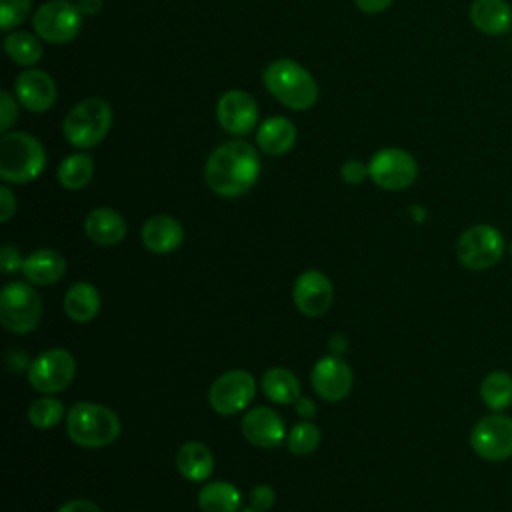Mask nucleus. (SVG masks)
<instances>
[{"mask_svg": "<svg viewBox=\"0 0 512 512\" xmlns=\"http://www.w3.org/2000/svg\"><path fill=\"white\" fill-rule=\"evenodd\" d=\"M260 176V158L256 150L242 140L220 144L212 150L204 166L208 188L224 198L246 194Z\"/></svg>", "mask_w": 512, "mask_h": 512, "instance_id": "obj_1", "label": "nucleus"}, {"mask_svg": "<svg viewBox=\"0 0 512 512\" xmlns=\"http://www.w3.org/2000/svg\"><path fill=\"white\" fill-rule=\"evenodd\" d=\"M266 90L292 110H308L318 98V84L312 74L290 58L274 60L262 74Z\"/></svg>", "mask_w": 512, "mask_h": 512, "instance_id": "obj_2", "label": "nucleus"}, {"mask_svg": "<svg viewBox=\"0 0 512 512\" xmlns=\"http://www.w3.org/2000/svg\"><path fill=\"white\" fill-rule=\"evenodd\" d=\"M66 432L82 448H102L120 436V420L108 406L76 402L66 414Z\"/></svg>", "mask_w": 512, "mask_h": 512, "instance_id": "obj_3", "label": "nucleus"}, {"mask_svg": "<svg viewBox=\"0 0 512 512\" xmlns=\"http://www.w3.org/2000/svg\"><path fill=\"white\" fill-rule=\"evenodd\" d=\"M46 152L28 132H8L0 138V176L12 184H26L42 174Z\"/></svg>", "mask_w": 512, "mask_h": 512, "instance_id": "obj_4", "label": "nucleus"}, {"mask_svg": "<svg viewBox=\"0 0 512 512\" xmlns=\"http://www.w3.org/2000/svg\"><path fill=\"white\" fill-rule=\"evenodd\" d=\"M112 126V108L102 98H86L70 108L62 122L66 140L76 148L98 146Z\"/></svg>", "mask_w": 512, "mask_h": 512, "instance_id": "obj_5", "label": "nucleus"}, {"mask_svg": "<svg viewBox=\"0 0 512 512\" xmlns=\"http://www.w3.org/2000/svg\"><path fill=\"white\" fill-rule=\"evenodd\" d=\"M506 250V240L502 232L492 224H472L468 226L456 242L458 262L474 272L494 268Z\"/></svg>", "mask_w": 512, "mask_h": 512, "instance_id": "obj_6", "label": "nucleus"}, {"mask_svg": "<svg viewBox=\"0 0 512 512\" xmlns=\"http://www.w3.org/2000/svg\"><path fill=\"white\" fill-rule=\"evenodd\" d=\"M42 316L40 294L26 282H10L0 292V322L12 334L32 332Z\"/></svg>", "mask_w": 512, "mask_h": 512, "instance_id": "obj_7", "label": "nucleus"}, {"mask_svg": "<svg viewBox=\"0 0 512 512\" xmlns=\"http://www.w3.org/2000/svg\"><path fill=\"white\" fill-rule=\"evenodd\" d=\"M470 448L486 462H504L512 458V416L490 412L470 430Z\"/></svg>", "mask_w": 512, "mask_h": 512, "instance_id": "obj_8", "label": "nucleus"}, {"mask_svg": "<svg viewBox=\"0 0 512 512\" xmlns=\"http://www.w3.org/2000/svg\"><path fill=\"white\" fill-rule=\"evenodd\" d=\"M34 32L50 44H66L74 40L82 28V14L76 4L52 0L42 4L32 16Z\"/></svg>", "mask_w": 512, "mask_h": 512, "instance_id": "obj_9", "label": "nucleus"}, {"mask_svg": "<svg viewBox=\"0 0 512 512\" xmlns=\"http://www.w3.org/2000/svg\"><path fill=\"white\" fill-rule=\"evenodd\" d=\"M256 396V380L248 370H228L220 374L210 390L208 402L214 412L222 416H232L250 406Z\"/></svg>", "mask_w": 512, "mask_h": 512, "instance_id": "obj_10", "label": "nucleus"}, {"mask_svg": "<svg viewBox=\"0 0 512 512\" xmlns=\"http://www.w3.org/2000/svg\"><path fill=\"white\" fill-rule=\"evenodd\" d=\"M76 374V360L62 348L38 354L28 366V382L36 392L56 394L64 390Z\"/></svg>", "mask_w": 512, "mask_h": 512, "instance_id": "obj_11", "label": "nucleus"}, {"mask_svg": "<svg viewBox=\"0 0 512 512\" xmlns=\"http://www.w3.org/2000/svg\"><path fill=\"white\" fill-rule=\"evenodd\" d=\"M368 170L372 182L384 190H404L412 186L418 176V164L414 156L402 148L378 150L372 156Z\"/></svg>", "mask_w": 512, "mask_h": 512, "instance_id": "obj_12", "label": "nucleus"}, {"mask_svg": "<svg viewBox=\"0 0 512 512\" xmlns=\"http://www.w3.org/2000/svg\"><path fill=\"white\" fill-rule=\"evenodd\" d=\"M314 392L326 402H338L346 398L354 384L352 368L340 356L320 358L310 374Z\"/></svg>", "mask_w": 512, "mask_h": 512, "instance_id": "obj_13", "label": "nucleus"}, {"mask_svg": "<svg viewBox=\"0 0 512 512\" xmlns=\"http://www.w3.org/2000/svg\"><path fill=\"white\" fill-rule=\"evenodd\" d=\"M334 298L330 278L320 270L302 272L292 288V300L304 316H322L328 312Z\"/></svg>", "mask_w": 512, "mask_h": 512, "instance_id": "obj_14", "label": "nucleus"}, {"mask_svg": "<svg viewBox=\"0 0 512 512\" xmlns=\"http://www.w3.org/2000/svg\"><path fill=\"white\" fill-rule=\"evenodd\" d=\"M220 126L236 136L248 134L258 120L256 100L244 90H228L220 96L216 106Z\"/></svg>", "mask_w": 512, "mask_h": 512, "instance_id": "obj_15", "label": "nucleus"}, {"mask_svg": "<svg viewBox=\"0 0 512 512\" xmlns=\"http://www.w3.org/2000/svg\"><path fill=\"white\" fill-rule=\"evenodd\" d=\"M244 438L258 448H274L286 442V426L280 414L268 406L250 408L242 418Z\"/></svg>", "mask_w": 512, "mask_h": 512, "instance_id": "obj_16", "label": "nucleus"}, {"mask_svg": "<svg viewBox=\"0 0 512 512\" xmlns=\"http://www.w3.org/2000/svg\"><path fill=\"white\" fill-rule=\"evenodd\" d=\"M16 98L30 112H46L56 102V86L50 74L30 68L18 74L14 82Z\"/></svg>", "mask_w": 512, "mask_h": 512, "instance_id": "obj_17", "label": "nucleus"}, {"mask_svg": "<svg viewBox=\"0 0 512 512\" xmlns=\"http://www.w3.org/2000/svg\"><path fill=\"white\" fill-rule=\"evenodd\" d=\"M140 238L150 252L172 254L184 242V228L176 218L168 214H156L144 222Z\"/></svg>", "mask_w": 512, "mask_h": 512, "instance_id": "obj_18", "label": "nucleus"}, {"mask_svg": "<svg viewBox=\"0 0 512 512\" xmlns=\"http://www.w3.org/2000/svg\"><path fill=\"white\" fill-rule=\"evenodd\" d=\"M84 232L98 246H114L126 236V220L112 208H94L84 220Z\"/></svg>", "mask_w": 512, "mask_h": 512, "instance_id": "obj_19", "label": "nucleus"}, {"mask_svg": "<svg viewBox=\"0 0 512 512\" xmlns=\"http://www.w3.org/2000/svg\"><path fill=\"white\" fill-rule=\"evenodd\" d=\"M470 22L488 36H500L512 26V8L506 0H474L470 6Z\"/></svg>", "mask_w": 512, "mask_h": 512, "instance_id": "obj_20", "label": "nucleus"}, {"mask_svg": "<svg viewBox=\"0 0 512 512\" xmlns=\"http://www.w3.org/2000/svg\"><path fill=\"white\" fill-rule=\"evenodd\" d=\"M66 272V260L52 248H40L24 258L22 274L30 284L48 286L56 284Z\"/></svg>", "mask_w": 512, "mask_h": 512, "instance_id": "obj_21", "label": "nucleus"}, {"mask_svg": "<svg viewBox=\"0 0 512 512\" xmlns=\"http://www.w3.org/2000/svg\"><path fill=\"white\" fill-rule=\"evenodd\" d=\"M176 470L190 482H204L214 472V456L202 442H186L176 452Z\"/></svg>", "mask_w": 512, "mask_h": 512, "instance_id": "obj_22", "label": "nucleus"}, {"mask_svg": "<svg viewBox=\"0 0 512 512\" xmlns=\"http://www.w3.org/2000/svg\"><path fill=\"white\" fill-rule=\"evenodd\" d=\"M294 142H296V128L284 116H274L264 120L256 132L258 148L272 156L286 154L294 146Z\"/></svg>", "mask_w": 512, "mask_h": 512, "instance_id": "obj_23", "label": "nucleus"}, {"mask_svg": "<svg viewBox=\"0 0 512 512\" xmlns=\"http://www.w3.org/2000/svg\"><path fill=\"white\" fill-rule=\"evenodd\" d=\"M64 312L78 324L94 320L100 312V294L96 286L90 282L72 284L64 296Z\"/></svg>", "mask_w": 512, "mask_h": 512, "instance_id": "obj_24", "label": "nucleus"}, {"mask_svg": "<svg viewBox=\"0 0 512 512\" xmlns=\"http://www.w3.org/2000/svg\"><path fill=\"white\" fill-rule=\"evenodd\" d=\"M240 490L224 480L208 482L198 492V506L202 512H240Z\"/></svg>", "mask_w": 512, "mask_h": 512, "instance_id": "obj_25", "label": "nucleus"}, {"mask_svg": "<svg viewBox=\"0 0 512 512\" xmlns=\"http://www.w3.org/2000/svg\"><path fill=\"white\" fill-rule=\"evenodd\" d=\"M480 400L492 412H504L512 406V374L504 370L488 372L480 382Z\"/></svg>", "mask_w": 512, "mask_h": 512, "instance_id": "obj_26", "label": "nucleus"}, {"mask_svg": "<svg viewBox=\"0 0 512 512\" xmlns=\"http://www.w3.org/2000/svg\"><path fill=\"white\" fill-rule=\"evenodd\" d=\"M262 392L276 404H292L300 398V382L286 368H270L262 376Z\"/></svg>", "mask_w": 512, "mask_h": 512, "instance_id": "obj_27", "label": "nucleus"}, {"mask_svg": "<svg viewBox=\"0 0 512 512\" xmlns=\"http://www.w3.org/2000/svg\"><path fill=\"white\" fill-rule=\"evenodd\" d=\"M94 176V160L88 154H70L58 166V182L66 190L84 188Z\"/></svg>", "mask_w": 512, "mask_h": 512, "instance_id": "obj_28", "label": "nucleus"}, {"mask_svg": "<svg viewBox=\"0 0 512 512\" xmlns=\"http://www.w3.org/2000/svg\"><path fill=\"white\" fill-rule=\"evenodd\" d=\"M4 50L20 66H32L42 58V44L30 32H10L4 40Z\"/></svg>", "mask_w": 512, "mask_h": 512, "instance_id": "obj_29", "label": "nucleus"}, {"mask_svg": "<svg viewBox=\"0 0 512 512\" xmlns=\"http://www.w3.org/2000/svg\"><path fill=\"white\" fill-rule=\"evenodd\" d=\"M64 416V404L50 394L34 400L28 406V422L38 430L54 428Z\"/></svg>", "mask_w": 512, "mask_h": 512, "instance_id": "obj_30", "label": "nucleus"}, {"mask_svg": "<svg viewBox=\"0 0 512 512\" xmlns=\"http://www.w3.org/2000/svg\"><path fill=\"white\" fill-rule=\"evenodd\" d=\"M320 440H322L320 428L312 422H306V420L294 424L286 434V446L296 456H304V454L314 452L320 446Z\"/></svg>", "mask_w": 512, "mask_h": 512, "instance_id": "obj_31", "label": "nucleus"}, {"mask_svg": "<svg viewBox=\"0 0 512 512\" xmlns=\"http://www.w3.org/2000/svg\"><path fill=\"white\" fill-rule=\"evenodd\" d=\"M32 0H0V26L12 30L30 14Z\"/></svg>", "mask_w": 512, "mask_h": 512, "instance_id": "obj_32", "label": "nucleus"}, {"mask_svg": "<svg viewBox=\"0 0 512 512\" xmlns=\"http://www.w3.org/2000/svg\"><path fill=\"white\" fill-rule=\"evenodd\" d=\"M250 506L256 510H270L274 506V490L268 484H258L250 490Z\"/></svg>", "mask_w": 512, "mask_h": 512, "instance_id": "obj_33", "label": "nucleus"}, {"mask_svg": "<svg viewBox=\"0 0 512 512\" xmlns=\"http://www.w3.org/2000/svg\"><path fill=\"white\" fill-rule=\"evenodd\" d=\"M342 178L346 184H360L364 182L366 176H370V170H368V164L360 162V160H348L344 162L342 166Z\"/></svg>", "mask_w": 512, "mask_h": 512, "instance_id": "obj_34", "label": "nucleus"}, {"mask_svg": "<svg viewBox=\"0 0 512 512\" xmlns=\"http://www.w3.org/2000/svg\"><path fill=\"white\" fill-rule=\"evenodd\" d=\"M24 260L20 256V252L14 246H2L0 250V270L4 274H12L16 270H22Z\"/></svg>", "mask_w": 512, "mask_h": 512, "instance_id": "obj_35", "label": "nucleus"}, {"mask_svg": "<svg viewBox=\"0 0 512 512\" xmlns=\"http://www.w3.org/2000/svg\"><path fill=\"white\" fill-rule=\"evenodd\" d=\"M0 106H2V112H0V116H2V128H0V130L6 132V130L12 126V122L16 120L18 110H16L14 98H12L8 92H2V94H0Z\"/></svg>", "mask_w": 512, "mask_h": 512, "instance_id": "obj_36", "label": "nucleus"}, {"mask_svg": "<svg viewBox=\"0 0 512 512\" xmlns=\"http://www.w3.org/2000/svg\"><path fill=\"white\" fill-rule=\"evenodd\" d=\"M16 212V198L8 186L0 188V222H8Z\"/></svg>", "mask_w": 512, "mask_h": 512, "instance_id": "obj_37", "label": "nucleus"}, {"mask_svg": "<svg viewBox=\"0 0 512 512\" xmlns=\"http://www.w3.org/2000/svg\"><path fill=\"white\" fill-rule=\"evenodd\" d=\"M56 512H102V510L90 500H70L62 504Z\"/></svg>", "mask_w": 512, "mask_h": 512, "instance_id": "obj_38", "label": "nucleus"}, {"mask_svg": "<svg viewBox=\"0 0 512 512\" xmlns=\"http://www.w3.org/2000/svg\"><path fill=\"white\" fill-rule=\"evenodd\" d=\"M394 0H354V4L366 12V14H378V12H384Z\"/></svg>", "mask_w": 512, "mask_h": 512, "instance_id": "obj_39", "label": "nucleus"}, {"mask_svg": "<svg viewBox=\"0 0 512 512\" xmlns=\"http://www.w3.org/2000/svg\"><path fill=\"white\" fill-rule=\"evenodd\" d=\"M76 8L82 16H96L102 8V0H76Z\"/></svg>", "mask_w": 512, "mask_h": 512, "instance_id": "obj_40", "label": "nucleus"}, {"mask_svg": "<svg viewBox=\"0 0 512 512\" xmlns=\"http://www.w3.org/2000/svg\"><path fill=\"white\" fill-rule=\"evenodd\" d=\"M296 412H298V416H302L304 420H306V418H312V416H316V404H314L310 398H298V400H296Z\"/></svg>", "mask_w": 512, "mask_h": 512, "instance_id": "obj_41", "label": "nucleus"}, {"mask_svg": "<svg viewBox=\"0 0 512 512\" xmlns=\"http://www.w3.org/2000/svg\"><path fill=\"white\" fill-rule=\"evenodd\" d=\"M240 512H262V510H256V508L250 506V508H244V510H240Z\"/></svg>", "mask_w": 512, "mask_h": 512, "instance_id": "obj_42", "label": "nucleus"}, {"mask_svg": "<svg viewBox=\"0 0 512 512\" xmlns=\"http://www.w3.org/2000/svg\"><path fill=\"white\" fill-rule=\"evenodd\" d=\"M508 252H510V256H512V242H510V246H508Z\"/></svg>", "mask_w": 512, "mask_h": 512, "instance_id": "obj_43", "label": "nucleus"}]
</instances>
